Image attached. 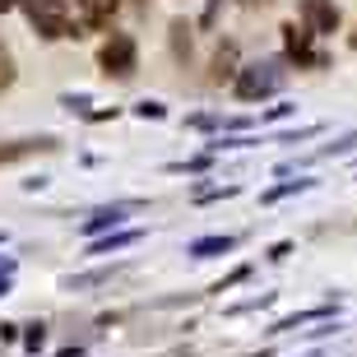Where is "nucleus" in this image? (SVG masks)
Returning <instances> with one entry per match:
<instances>
[{
	"instance_id": "nucleus-1",
	"label": "nucleus",
	"mask_w": 357,
	"mask_h": 357,
	"mask_svg": "<svg viewBox=\"0 0 357 357\" xmlns=\"http://www.w3.org/2000/svg\"><path fill=\"white\" fill-rule=\"evenodd\" d=\"M19 10L28 14V24L38 28L47 42H61V38H79L75 33V24H70V14H66V5L61 0H14Z\"/></svg>"
},
{
	"instance_id": "nucleus-2",
	"label": "nucleus",
	"mask_w": 357,
	"mask_h": 357,
	"mask_svg": "<svg viewBox=\"0 0 357 357\" xmlns=\"http://www.w3.org/2000/svg\"><path fill=\"white\" fill-rule=\"evenodd\" d=\"M278 89H283V70L274 61H255V66H241L232 75V93H237L241 102H260V98H269Z\"/></svg>"
},
{
	"instance_id": "nucleus-3",
	"label": "nucleus",
	"mask_w": 357,
	"mask_h": 357,
	"mask_svg": "<svg viewBox=\"0 0 357 357\" xmlns=\"http://www.w3.org/2000/svg\"><path fill=\"white\" fill-rule=\"evenodd\" d=\"M98 66L107 75H116V79H130L135 70H139V52H135V38L130 33H112L102 42V52H98Z\"/></svg>"
},
{
	"instance_id": "nucleus-4",
	"label": "nucleus",
	"mask_w": 357,
	"mask_h": 357,
	"mask_svg": "<svg viewBox=\"0 0 357 357\" xmlns=\"http://www.w3.org/2000/svg\"><path fill=\"white\" fill-rule=\"evenodd\" d=\"M302 28L306 33H334L339 28V10H334V0H302Z\"/></svg>"
},
{
	"instance_id": "nucleus-5",
	"label": "nucleus",
	"mask_w": 357,
	"mask_h": 357,
	"mask_svg": "<svg viewBox=\"0 0 357 357\" xmlns=\"http://www.w3.org/2000/svg\"><path fill=\"white\" fill-rule=\"evenodd\" d=\"M283 47H288L292 61H302V66H320V56L311 52V33L302 24H283Z\"/></svg>"
},
{
	"instance_id": "nucleus-6",
	"label": "nucleus",
	"mask_w": 357,
	"mask_h": 357,
	"mask_svg": "<svg viewBox=\"0 0 357 357\" xmlns=\"http://www.w3.org/2000/svg\"><path fill=\"white\" fill-rule=\"evenodd\" d=\"M75 14L84 28H107L116 14V0H75Z\"/></svg>"
},
{
	"instance_id": "nucleus-7",
	"label": "nucleus",
	"mask_w": 357,
	"mask_h": 357,
	"mask_svg": "<svg viewBox=\"0 0 357 357\" xmlns=\"http://www.w3.org/2000/svg\"><path fill=\"white\" fill-rule=\"evenodd\" d=\"M135 204H112V209H98V213H89V218H84V232H107V227H116L121 218H126V213H130Z\"/></svg>"
},
{
	"instance_id": "nucleus-8",
	"label": "nucleus",
	"mask_w": 357,
	"mask_h": 357,
	"mask_svg": "<svg viewBox=\"0 0 357 357\" xmlns=\"http://www.w3.org/2000/svg\"><path fill=\"white\" fill-rule=\"evenodd\" d=\"M232 246H237V237H199V241H190V255L195 260H209V255H223Z\"/></svg>"
},
{
	"instance_id": "nucleus-9",
	"label": "nucleus",
	"mask_w": 357,
	"mask_h": 357,
	"mask_svg": "<svg viewBox=\"0 0 357 357\" xmlns=\"http://www.w3.org/2000/svg\"><path fill=\"white\" fill-rule=\"evenodd\" d=\"M144 232H116V237H102V241H89L93 255H107V251H121V246H135Z\"/></svg>"
},
{
	"instance_id": "nucleus-10",
	"label": "nucleus",
	"mask_w": 357,
	"mask_h": 357,
	"mask_svg": "<svg viewBox=\"0 0 357 357\" xmlns=\"http://www.w3.org/2000/svg\"><path fill=\"white\" fill-rule=\"evenodd\" d=\"M320 316H330V311H302V316H292V320H278V325H274V334L297 330V325H306V320H320Z\"/></svg>"
},
{
	"instance_id": "nucleus-11",
	"label": "nucleus",
	"mask_w": 357,
	"mask_h": 357,
	"mask_svg": "<svg viewBox=\"0 0 357 357\" xmlns=\"http://www.w3.org/2000/svg\"><path fill=\"white\" fill-rule=\"evenodd\" d=\"M42 339H47V330H42V325H33V330L24 334V344L33 348V353H38V348H42Z\"/></svg>"
},
{
	"instance_id": "nucleus-12",
	"label": "nucleus",
	"mask_w": 357,
	"mask_h": 357,
	"mask_svg": "<svg viewBox=\"0 0 357 357\" xmlns=\"http://www.w3.org/2000/svg\"><path fill=\"white\" fill-rule=\"evenodd\" d=\"M135 112H139V116H162V107H158V102H139Z\"/></svg>"
},
{
	"instance_id": "nucleus-13",
	"label": "nucleus",
	"mask_w": 357,
	"mask_h": 357,
	"mask_svg": "<svg viewBox=\"0 0 357 357\" xmlns=\"http://www.w3.org/2000/svg\"><path fill=\"white\" fill-rule=\"evenodd\" d=\"M5 10H14V0H0V14H5Z\"/></svg>"
},
{
	"instance_id": "nucleus-14",
	"label": "nucleus",
	"mask_w": 357,
	"mask_h": 357,
	"mask_svg": "<svg viewBox=\"0 0 357 357\" xmlns=\"http://www.w3.org/2000/svg\"><path fill=\"white\" fill-rule=\"evenodd\" d=\"M348 47H353V52H357V33H353V38H348Z\"/></svg>"
}]
</instances>
